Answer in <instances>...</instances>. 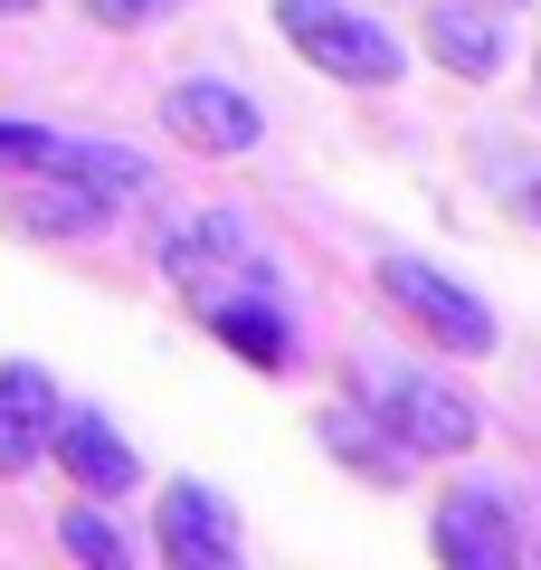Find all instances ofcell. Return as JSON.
<instances>
[{"mask_svg": "<svg viewBox=\"0 0 541 570\" xmlns=\"http://www.w3.org/2000/svg\"><path fill=\"white\" fill-rule=\"evenodd\" d=\"M58 428V381L39 362H0V475H29Z\"/></svg>", "mask_w": 541, "mask_h": 570, "instance_id": "8fae6325", "label": "cell"}, {"mask_svg": "<svg viewBox=\"0 0 541 570\" xmlns=\"http://www.w3.org/2000/svg\"><path fill=\"white\" fill-rule=\"evenodd\" d=\"M48 448H58V466H67V485L77 494H134V475H142V456L124 448V428H105V409H58V428H48Z\"/></svg>", "mask_w": 541, "mask_h": 570, "instance_id": "9c48e42d", "label": "cell"}, {"mask_svg": "<svg viewBox=\"0 0 541 570\" xmlns=\"http://www.w3.org/2000/svg\"><path fill=\"white\" fill-rule=\"evenodd\" d=\"M427 58H437L446 77H465V86H494L503 58H513L494 0H437V10H427Z\"/></svg>", "mask_w": 541, "mask_h": 570, "instance_id": "30bf717a", "label": "cell"}, {"mask_svg": "<svg viewBox=\"0 0 541 570\" xmlns=\"http://www.w3.org/2000/svg\"><path fill=\"white\" fill-rule=\"evenodd\" d=\"M323 448H333L352 475H371V485H400L409 475V448L371 419V409H323Z\"/></svg>", "mask_w": 541, "mask_h": 570, "instance_id": "4fadbf2b", "label": "cell"}, {"mask_svg": "<svg viewBox=\"0 0 541 570\" xmlns=\"http://www.w3.org/2000/svg\"><path fill=\"white\" fill-rule=\"evenodd\" d=\"M161 10H180V0H86L96 29H142V20H161Z\"/></svg>", "mask_w": 541, "mask_h": 570, "instance_id": "e0dca14e", "label": "cell"}, {"mask_svg": "<svg viewBox=\"0 0 541 570\" xmlns=\"http://www.w3.org/2000/svg\"><path fill=\"white\" fill-rule=\"evenodd\" d=\"M153 266L180 285V295H200V285H219V276H266V257H257V238H247L238 209H200V219H171V228L153 238Z\"/></svg>", "mask_w": 541, "mask_h": 570, "instance_id": "52a82bcc", "label": "cell"}, {"mask_svg": "<svg viewBox=\"0 0 541 570\" xmlns=\"http://www.w3.org/2000/svg\"><path fill=\"white\" fill-rule=\"evenodd\" d=\"M381 295L409 314V333L419 343H437V352H494V314H484V295H465L446 266H427V257H381Z\"/></svg>", "mask_w": 541, "mask_h": 570, "instance_id": "3957f363", "label": "cell"}, {"mask_svg": "<svg viewBox=\"0 0 541 570\" xmlns=\"http://www.w3.org/2000/svg\"><path fill=\"white\" fill-rule=\"evenodd\" d=\"M276 29L295 39L304 67H323V77H342V86H390L409 67L400 29L361 20V10H342V0H276Z\"/></svg>", "mask_w": 541, "mask_h": 570, "instance_id": "7a4b0ae2", "label": "cell"}, {"mask_svg": "<svg viewBox=\"0 0 541 570\" xmlns=\"http://www.w3.org/2000/svg\"><path fill=\"white\" fill-rule=\"evenodd\" d=\"M20 238H96L105 219H115V200L105 190H86V181H67V171H29V190H20Z\"/></svg>", "mask_w": 541, "mask_h": 570, "instance_id": "7c38bea8", "label": "cell"}, {"mask_svg": "<svg viewBox=\"0 0 541 570\" xmlns=\"http://www.w3.org/2000/svg\"><path fill=\"white\" fill-rule=\"evenodd\" d=\"M522 209H532V219H541V181H532V190H522Z\"/></svg>", "mask_w": 541, "mask_h": 570, "instance_id": "d6986e66", "label": "cell"}, {"mask_svg": "<svg viewBox=\"0 0 541 570\" xmlns=\"http://www.w3.org/2000/svg\"><path fill=\"white\" fill-rule=\"evenodd\" d=\"M29 10H39V0H0V20H29Z\"/></svg>", "mask_w": 541, "mask_h": 570, "instance_id": "ac0fdd59", "label": "cell"}, {"mask_svg": "<svg viewBox=\"0 0 541 570\" xmlns=\"http://www.w3.org/2000/svg\"><path fill=\"white\" fill-rule=\"evenodd\" d=\"M494 10H522V0H494Z\"/></svg>", "mask_w": 541, "mask_h": 570, "instance_id": "ffe728a7", "label": "cell"}, {"mask_svg": "<svg viewBox=\"0 0 541 570\" xmlns=\"http://www.w3.org/2000/svg\"><path fill=\"white\" fill-rule=\"evenodd\" d=\"M161 561L171 570H238V513H228L219 485H200V475H180L171 494H161V523H153Z\"/></svg>", "mask_w": 541, "mask_h": 570, "instance_id": "ba28073f", "label": "cell"}, {"mask_svg": "<svg viewBox=\"0 0 541 570\" xmlns=\"http://www.w3.org/2000/svg\"><path fill=\"white\" fill-rule=\"evenodd\" d=\"M161 134L190 142V153H209V163H238V153H257L266 115H257V96L228 86V77H180L171 96H161Z\"/></svg>", "mask_w": 541, "mask_h": 570, "instance_id": "5b68a950", "label": "cell"}, {"mask_svg": "<svg viewBox=\"0 0 541 570\" xmlns=\"http://www.w3.org/2000/svg\"><path fill=\"white\" fill-rule=\"evenodd\" d=\"M361 409H371L409 456H465V448H475V428H484V409L465 400L456 381L419 371V362H371V371H361Z\"/></svg>", "mask_w": 541, "mask_h": 570, "instance_id": "6da1fadb", "label": "cell"}, {"mask_svg": "<svg viewBox=\"0 0 541 570\" xmlns=\"http://www.w3.org/2000/svg\"><path fill=\"white\" fill-rule=\"evenodd\" d=\"M58 542H67V561H86V570H124V561H134V532H124L105 504H77L58 523Z\"/></svg>", "mask_w": 541, "mask_h": 570, "instance_id": "9a60e30c", "label": "cell"}, {"mask_svg": "<svg viewBox=\"0 0 541 570\" xmlns=\"http://www.w3.org/2000/svg\"><path fill=\"white\" fill-rule=\"evenodd\" d=\"M200 324L238 352L247 371H295V314L276 305V276H228V285H200L190 295Z\"/></svg>", "mask_w": 541, "mask_h": 570, "instance_id": "277c9868", "label": "cell"}, {"mask_svg": "<svg viewBox=\"0 0 541 570\" xmlns=\"http://www.w3.org/2000/svg\"><path fill=\"white\" fill-rule=\"evenodd\" d=\"M67 181H86V190H105V200H142V190H153V163H142V153H134V142H77V134H67Z\"/></svg>", "mask_w": 541, "mask_h": 570, "instance_id": "5bb4252c", "label": "cell"}, {"mask_svg": "<svg viewBox=\"0 0 541 570\" xmlns=\"http://www.w3.org/2000/svg\"><path fill=\"white\" fill-rule=\"evenodd\" d=\"M427 551H437L446 570H513L522 561V532H513L503 485H446L437 494V523H427Z\"/></svg>", "mask_w": 541, "mask_h": 570, "instance_id": "8992f818", "label": "cell"}, {"mask_svg": "<svg viewBox=\"0 0 541 570\" xmlns=\"http://www.w3.org/2000/svg\"><path fill=\"white\" fill-rule=\"evenodd\" d=\"M67 163V134H48V124H20L0 115V171H58Z\"/></svg>", "mask_w": 541, "mask_h": 570, "instance_id": "2e32d148", "label": "cell"}]
</instances>
